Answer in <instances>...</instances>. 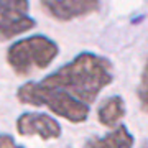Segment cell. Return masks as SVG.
Instances as JSON below:
<instances>
[{
  "label": "cell",
  "mask_w": 148,
  "mask_h": 148,
  "mask_svg": "<svg viewBox=\"0 0 148 148\" xmlns=\"http://www.w3.org/2000/svg\"><path fill=\"white\" fill-rule=\"evenodd\" d=\"M112 81L110 61L86 51L40 82H25L16 90V99L27 106L46 107L68 122L82 123L90 114V104Z\"/></svg>",
  "instance_id": "6da1fadb"
},
{
  "label": "cell",
  "mask_w": 148,
  "mask_h": 148,
  "mask_svg": "<svg viewBox=\"0 0 148 148\" xmlns=\"http://www.w3.org/2000/svg\"><path fill=\"white\" fill-rule=\"evenodd\" d=\"M59 46L51 38L35 35L12 43L7 51V61L18 76H28L35 69H45L54 61Z\"/></svg>",
  "instance_id": "7a4b0ae2"
},
{
  "label": "cell",
  "mask_w": 148,
  "mask_h": 148,
  "mask_svg": "<svg viewBox=\"0 0 148 148\" xmlns=\"http://www.w3.org/2000/svg\"><path fill=\"white\" fill-rule=\"evenodd\" d=\"M30 0H0V41H7L35 28L36 20L28 15Z\"/></svg>",
  "instance_id": "3957f363"
},
{
  "label": "cell",
  "mask_w": 148,
  "mask_h": 148,
  "mask_svg": "<svg viewBox=\"0 0 148 148\" xmlns=\"http://www.w3.org/2000/svg\"><path fill=\"white\" fill-rule=\"evenodd\" d=\"M15 127L23 137H40L41 140H56L61 137L59 122L43 112H23L16 119Z\"/></svg>",
  "instance_id": "277c9868"
},
{
  "label": "cell",
  "mask_w": 148,
  "mask_h": 148,
  "mask_svg": "<svg viewBox=\"0 0 148 148\" xmlns=\"http://www.w3.org/2000/svg\"><path fill=\"white\" fill-rule=\"evenodd\" d=\"M43 12L58 21H69L99 10L101 0H41Z\"/></svg>",
  "instance_id": "5b68a950"
},
{
  "label": "cell",
  "mask_w": 148,
  "mask_h": 148,
  "mask_svg": "<svg viewBox=\"0 0 148 148\" xmlns=\"http://www.w3.org/2000/svg\"><path fill=\"white\" fill-rule=\"evenodd\" d=\"M135 138L128 132L127 125H119L104 137H92L82 148H133Z\"/></svg>",
  "instance_id": "8992f818"
},
{
  "label": "cell",
  "mask_w": 148,
  "mask_h": 148,
  "mask_svg": "<svg viewBox=\"0 0 148 148\" xmlns=\"http://www.w3.org/2000/svg\"><path fill=\"white\" fill-rule=\"evenodd\" d=\"M125 115V102L120 95H110L101 102L97 109V120L104 127H114Z\"/></svg>",
  "instance_id": "52a82bcc"
},
{
  "label": "cell",
  "mask_w": 148,
  "mask_h": 148,
  "mask_svg": "<svg viewBox=\"0 0 148 148\" xmlns=\"http://www.w3.org/2000/svg\"><path fill=\"white\" fill-rule=\"evenodd\" d=\"M137 94H138V99H140L143 112H148V61H147L145 69H143V73H142V81H140Z\"/></svg>",
  "instance_id": "ba28073f"
},
{
  "label": "cell",
  "mask_w": 148,
  "mask_h": 148,
  "mask_svg": "<svg viewBox=\"0 0 148 148\" xmlns=\"http://www.w3.org/2000/svg\"><path fill=\"white\" fill-rule=\"evenodd\" d=\"M0 148H23L8 133H0Z\"/></svg>",
  "instance_id": "9c48e42d"
},
{
  "label": "cell",
  "mask_w": 148,
  "mask_h": 148,
  "mask_svg": "<svg viewBox=\"0 0 148 148\" xmlns=\"http://www.w3.org/2000/svg\"><path fill=\"white\" fill-rule=\"evenodd\" d=\"M142 148H148V142H145V143H143V145H142Z\"/></svg>",
  "instance_id": "30bf717a"
}]
</instances>
